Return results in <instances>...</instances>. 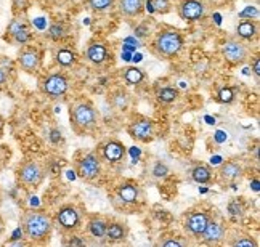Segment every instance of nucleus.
Returning <instances> with one entry per match:
<instances>
[{
	"label": "nucleus",
	"instance_id": "nucleus-1",
	"mask_svg": "<svg viewBox=\"0 0 260 247\" xmlns=\"http://www.w3.org/2000/svg\"><path fill=\"white\" fill-rule=\"evenodd\" d=\"M21 230L32 242H44L53 230V220L45 210L29 209L21 215Z\"/></svg>",
	"mask_w": 260,
	"mask_h": 247
},
{
	"label": "nucleus",
	"instance_id": "nucleus-2",
	"mask_svg": "<svg viewBox=\"0 0 260 247\" xmlns=\"http://www.w3.org/2000/svg\"><path fill=\"white\" fill-rule=\"evenodd\" d=\"M153 52L161 58H174L183 48V37L180 32L166 29V31L157 32L151 44Z\"/></svg>",
	"mask_w": 260,
	"mask_h": 247
},
{
	"label": "nucleus",
	"instance_id": "nucleus-3",
	"mask_svg": "<svg viewBox=\"0 0 260 247\" xmlns=\"http://www.w3.org/2000/svg\"><path fill=\"white\" fill-rule=\"evenodd\" d=\"M45 175V167L37 161H26L16 169L18 183L27 188V190H36V188L41 186Z\"/></svg>",
	"mask_w": 260,
	"mask_h": 247
},
{
	"label": "nucleus",
	"instance_id": "nucleus-4",
	"mask_svg": "<svg viewBox=\"0 0 260 247\" xmlns=\"http://www.w3.org/2000/svg\"><path fill=\"white\" fill-rule=\"evenodd\" d=\"M71 122L79 133L90 132L96 125V111L88 103H77L71 108Z\"/></svg>",
	"mask_w": 260,
	"mask_h": 247
},
{
	"label": "nucleus",
	"instance_id": "nucleus-5",
	"mask_svg": "<svg viewBox=\"0 0 260 247\" xmlns=\"http://www.w3.org/2000/svg\"><path fill=\"white\" fill-rule=\"evenodd\" d=\"M102 173V161L96 153H87L81 161L77 162V175L82 180H95Z\"/></svg>",
	"mask_w": 260,
	"mask_h": 247
},
{
	"label": "nucleus",
	"instance_id": "nucleus-6",
	"mask_svg": "<svg viewBox=\"0 0 260 247\" xmlns=\"http://www.w3.org/2000/svg\"><path fill=\"white\" fill-rule=\"evenodd\" d=\"M41 61H42L41 52H39L36 47L24 45L21 50H19L18 64H19V67H21L24 73H27V74L37 73L39 67H41Z\"/></svg>",
	"mask_w": 260,
	"mask_h": 247
},
{
	"label": "nucleus",
	"instance_id": "nucleus-7",
	"mask_svg": "<svg viewBox=\"0 0 260 247\" xmlns=\"http://www.w3.org/2000/svg\"><path fill=\"white\" fill-rule=\"evenodd\" d=\"M128 133L134 140L148 143L154 138V133H156L154 124H153V121L146 119V117H138V119H135L128 125Z\"/></svg>",
	"mask_w": 260,
	"mask_h": 247
},
{
	"label": "nucleus",
	"instance_id": "nucleus-8",
	"mask_svg": "<svg viewBox=\"0 0 260 247\" xmlns=\"http://www.w3.org/2000/svg\"><path fill=\"white\" fill-rule=\"evenodd\" d=\"M222 55L228 63L241 64L247 60L249 52H247V47L243 42L236 41V39H230L222 47Z\"/></svg>",
	"mask_w": 260,
	"mask_h": 247
},
{
	"label": "nucleus",
	"instance_id": "nucleus-9",
	"mask_svg": "<svg viewBox=\"0 0 260 247\" xmlns=\"http://www.w3.org/2000/svg\"><path fill=\"white\" fill-rule=\"evenodd\" d=\"M56 223L64 231H74L81 225V214L74 205H64L56 212Z\"/></svg>",
	"mask_w": 260,
	"mask_h": 247
},
{
	"label": "nucleus",
	"instance_id": "nucleus-10",
	"mask_svg": "<svg viewBox=\"0 0 260 247\" xmlns=\"http://www.w3.org/2000/svg\"><path fill=\"white\" fill-rule=\"evenodd\" d=\"M69 82L63 74H50L44 79L42 90L48 96H61L68 92Z\"/></svg>",
	"mask_w": 260,
	"mask_h": 247
},
{
	"label": "nucleus",
	"instance_id": "nucleus-11",
	"mask_svg": "<svg viewBox=\"0 0 260 247\" xmlns=\"http://www.w3.org/2000/svg\"><path fill=\"white\" fill-rule=\"evenodd\" d=\"M206 12V7L201 0H183L178 7L180 18L185 21H196V19L203 18Z\"/></svg>",
	"mask_w": 260,
	"mask_h": 247
},
{
	"label": "nucleus",
	"instance_id": "nucleus-12",
	"mask_svg": "<svg viewBox=\"0 0 260 247\" xmlns=\"http://www.w3.org/2000/svg\"><path fill=\"white\" fill-rule=\"evenodd\" d=\"M7 34L13 39L15 44H19V45H27L32 39V32H31V29H29V26L24 21H19V19H13V21L8 24Z\"/></svg>",
	"mask_w": 260,
	"mask_h": 247
},
{
	"label": "nucleus",
	"instance_id": "nucleus-13",
	"mask_svg": "<svg viewBox=\"0 0 260 247\" xmlns=\"http://www.w3.org/2000/svg\"><path fill=\"white\" fill-rule=\"evenodd\" d=\"M209 220H211V217H209L206 212H201V210L191 212L185 220V230L191 236H201Z\"/></svg>",
	"mask_w": 260,
	"mask_h": 247
},
{
	"label": "nucleus",
	"instance_id": "nucleus-14",
	"mask_svg": "<svg viewBox=\"0 0 260 247\" xmlns=\"http://www.w3.org/2000/svg\"><path fill=\"white\" fill-rule=\"evenodd\" d=\"M225 228L222 223H218L215 220H209L207 226L204 228L203 234L199 238H203V242L209 244V245H217L220 242H223L225 239Z\"/></svg>",
	"mask_w": 260,
	"mask_h": 247
},
{
	"label": "nucleus",
	"instance_id": "nucleus-15",
	"mask_svg": "<svg viewBox=\"0 0 260 247\" xmlns=\"http://www.w3.org/2000/svg\"><path fill=\"white\" fill-rule=\"evenodd\" d=\"M103 157L111 164H117L124 159L125 156V148L121 142H116V140H111L108 142L103 148Z\"/></svg>",
	"mask_w": 260,
	"mask_h": 247
},
{
	"label": "nucleus",
	"instance_id": "nucleus-16",
	"mask_svg": "<svg viewBox=\"0 0 260 247\" xmlns=\"http://www.w3.org/2000/svg\"><path fill=\"white\" fill-rule=\"evenodd\" d=\"M119 13L125 18H135L143 12V0H119Z\"/></svg>",
	"mask_w": 260,
	"mask_h": 247
},
{
	"label": "nucleus",
	"instance_id": "nucleus-17",
	"mask_svg": "<svg viewBox=\"0 0 260 247\" xmlns=\"http://www.w3.org/2000/svg\"><path fill=\"white\" fill-rule=\"evenodd\" d=\"M218 175H220V179L225 182H235L243 175V167L235 161H228L220 165Z\"/></svg>",
	"mask_w": 260,
	"mask_h": 247
},
{
	"label": "nucleus",
	"instance_id": "nucleus-18",
	"mask_svg": "<svg viewBox=\"0 0 260 247\" xmlns=\"http://www.w3.org/2000/svg\"><path fill=\"white\" fill-rule=\"evenodd\" d=\"M117 197L121 199L124 204H137L138 199H140V190L138 186L134 185V183H125V185H121L117 188Z\"/></svg>",
	"mask_w": 260,
	"mask_h": 247
},
{
	"label": "nucleus",
	"instance_id": "nucleus-19",
	"mask_svg": "<svg viewBox=\"0 0 260 247\" xmlns=\"http://www.w3.org/2000/svg\"><path fill=\"white\" fill-rule=\"evenodd\" d=\"M108 58V48L105 44H92L87 48V60L93 64H103Z\"/></svg>",
	"mask_w": 260,
	"mask_h": 247
},
{
	"label": "nucleus",
	"instance_id": "nucleus-20",
	"mask_svg": "<svg viewBox=\"0 0 260 247\" xmlns=\"http://www.w3.org/2000/svg\"><path fill=\"white\" fill-rule=\"evenodd\" d=\"M127 236V228L122 223H108L106 226V233H105V238H108L111 242H119V241H124Z\"/></svg>",
	"mask_w": 260,
	"mask_h": 247
},
{
	"label": "nucleus",
	"instance_id": "nucleus-21",
	"mask_svg": "<svg viewBox=\"0 0 260 247\" xmlns=\"http://www.w3.org/2000/svg\"><path fill=\"white\" fill-rule=\"evenodd\" d=\"M106 226H108V222L105 219H102V217H92V219L88 220L87 228L93 238H105Z\"/></svg>",
	"mask_w": 260,
	"mask_h": 247
},
{
	"label": "nucleus",
	"instance_id": "nucleus-22",
	"mask_svg": "<svg viewBox=\"0 0 260 247\" xmlns=\"http://www.w3.org/2000/svg\"><path fill=\"white\" fill-rule=\"evenodd\" d=\"M236 32L239 37L244 39V41H251V39L255 37V34H257V26L252 19H244V21L238 24Z\"/></svg>",
	"mask_w": 260,
	"mask_h": 247
},
{
	"label": "nucleus",
	"instance_id": "nucleus-23",
	"mask_svg": "<svg viewBox=\"0 0 260 247\" xmlns=\"http://www.w3.org/2000/svg\"><path fill=\"white\" fill-rule=\"evenodd\" d=\"M191 179L199 183V185H206V183H211L212 182V170L209 169L207 165L201 164V165H196L193 172H191Z\"/></svg>",
	"mask_w": 260,
	"mask_h": 247
},
{
	"label": "nucleus",
	"instance_id": "nucleus-24",
	"mask_svg": "<svg viewBox=\"0 0 260 247\" xmlns=\"http://www.w3.org/2000/svg\"><path fill=\"white\" fill-rule=\"evenodd\" d=\"M228 247H258V244L252 236L239 233V234H235L233 238H230Z\"/></svg>",
	"mask_w": 260,
	"mask_h": 247
},
{
	"label": "nucleus",
	"instance_id": "nucleus-25",
	"mask_svg": "<svg viewBox=\"0 0 260 247\" xmlns=\"http://www.w3.org/2000/svg\"><path fill=\"white\" fill-rule=\"evenodd\" d=\"M56 63L63 67H71L76 64V53L69 48H59L56 52Z\"/></svg>",
	"mask_w": 260,
	"mask_h": 247
},
{
	"label": "nucleus",
	"instance_id": "nucleus-26",
	"mask_svg": "<svg viewBox=\"0 0 260 247\" xmlns=\"http://www.w3.org/2000/svg\"><path fill=\"white\" fill-rule=\"evenodd\" d=\"M143 79H145V73L138 67H127L124 71V81L130 85L142 84Z\"/></svg>",
	"mask_w": 260,
	"mask_h": 247
},
{
	"label": "nucleus",
	"instance_id": "nucleus-27",
	"mask_svg": "<svg viewBox=\"0 0 260 247\" xmlns=\"http://www.w3.org/2000/svg\"><path fill=\"white\" fill-rule=\"evenodd\" d=\"M177 98H178V92L172 87H164V88H161V90L157 92V100L161 103H166V104L167 103H174Z\"/></svg>",
	"mask_w": 260,
	"mask_h": 247
},
{
	"label": "nucleus",
	"instance_id": "nucleus-28",
	"mask_svg": "<svg viewBox=\"0 0 260 247\" xmlns=\"http://www.w3.org/2000/svg\"><path fill=\"white\" fill-rule=\"evenodd\" d=\"M66 36V27L63 23H53L48 29V37L52 39V41H59V39H63Z\"/></svg>",
	"mask_w": 260,
	"mask_h": 247
},
{
	"label": "nucleus",
	"instance_id": "nucleus-29",
	"mask_svg": "<svg viewBox=\"0 0 260 247\" xmlns=\"http://www.w3.org/2000/svg\"><path fill=\"white\" fill-rule=\"evenodd\" d=\"M88 5L93 12H106L114 5V0H88Z\"/></svg>",
	"mask_w": 260,
	"mask_h": 247
},
{
	"label": "nucleus",
	"instance_id": "nucleus-30",
	"mask_svg": "<svg viewBox=\"0 0 260 247\" xmlns=\"http://www.w3.org/2000/svg\"><path fill=\"white\" fill-rule=\"evenodd\" d=\"M109 98H111V103L114 106H117V108H125L128 104V96L124 92H116V93H113Z\"/></svg>",
	"mask_w": 260,
	"mask_h": 247
},
{
	"label": "nucleus",
	"instance_id": "nucleus-31",
	"mask_svg": "<svg viewBox=\"0 0 260 247\" xmlns=\"http://www.w3.org/2000/svg\"><path fill=\"white\" fill-rule=\"evenodd\" d=\"M151 10L157 13H167L171 10V0H153Z\"/></svg>",
	"mask_w": 260,
	"mask_h": 247
},
{
	"label": "nucleus",
	"instance_id": "nucleus-32",
	"mask_svg": "<svg viewBox=\"0 0 260 247\" xmlns=\"http://www.w3.org/2000/svg\"><path fill=\"white\" fill-rule=\"evenodd\" d=\"M217 98H218L220 103H232L233 98H235V92L230 87H223L222 90L218 92Z\"/></svg>",
	"mask_w": 260,
	"mask_h": 247
},
{
	"label": "nucleus",
	"instance_id": "nucleus-33",
	"mask_svg": "<svg viewBox=\"0 0 260 247\" xmlns=\"http://www.w3.org/2000/svg\"><path fill=\"white\" fill-rule=\"evenodd\" d=\"M167 172H169L167 165H164V164H161V162L156 164V165H154V169H153V175L157 177V179H161V177H166Z\"/></svg>",
	"mask_w": 260,
	"mask_h": 247
},
{
	"label": "nucleus",
	"instance_id": "nucleus-34",
	"mask_svg": "<svg viewBox=\"0 0 260 247\" xmlns=\"http://www.w3.org/2000/svg\"><path fill=\"white\" fill-rule=\"evenodd\" d=\"M228 210L232 215H241L243 214V205L239 204V201H232L228 205Z\"/></svg>",
	"mask_w": 260,
	"mask_h": 247
},
{
	"label": "nucleus",
	"instance_id": "nucleus-35",
	"mask_svg": "<svg viewBox=\"0 0 260 247\" xmlns=\"http://www.w3.org/2000/svg\"><path fill=\"white\" fill-rule=\"evenodd\" d=\"M161 247H185V242L180 238H171V239H166Z\"/></svg>",
	"mask_w": 260,
	"mask_h": 247
},
{
	"label": "nucleus",
	"instance_id": "nucleus-36",
	"mask_svg": "<svg viewBox=\"0 0 260 247\" xmlns=\"http://www.w3.org/2000/svg\"><path fill=\"white\" fill-rule=\"evenodd\" d=\"M29 2H31V0H13V7H15V10H18V12H23V10L27 8Z\"/></svg>",
	"mask_w": 260,
	"mask_h": 247
},
{
	"label": "nucleus",
	"instance_id": "nucleus-37",
	"mask_svg": "<svg viewBox=\"0 0 260 247\" xmlns=\"http://www.w3.org/2000/svg\"><path fill=\"white\" fill-rule=\"evenodd\" d=\"M50 142H52V143H59V142H61V132L56 130V128H53V130L50 132Z\"/></svg>",
	"mask_w": 260,
	"mask_h": 247
},
{
	"label": "nucleus",
	"instance_id": "nucleus-38",
	"mask_svg": "<svg viewBox=\"0 0 260 247\" xmlns=\"http://www.w3.org/2000/svg\"><path fill=\"white\" fill-rule=\"evenodd\" d=\"M68 245H69V247H82V241L79 239V238H76V236H73L71 241H69Z\"/></svg>",
	"mask_w": 260,
	"mask_h": 247
},
{
	"label": "nucleus",
	"instance_id": "nucleus-39",
	"mask_svg": "<svg viewBox=\"0 0 260 247\" xmlns=\"http://www.w3.org/2000/svg\"><path fill=\"white\" fill-rule=\"evenodd\" d=\"M7 84V71L4 67H0V87Z\"/></svg>",
	"mask_w": 260,
	"mask_h": 247
},
{
	"label": "nucleus",
	"instance_id": "nucleus-40",
	"mask_svg": "<svg viewBox=\"0 0 260 247\" xmlns=\"http://www.w3.org/2000/svg\"><path fill=\"white\" fill-rule=\"evenodd\" d=\"M254 74L257 77L260 76V60H258V58H255V60H254Z\"/></svg>",
	"mask_w": 260,
	"mask_h": 247
},
{
	"label": "nucleus",
	"instance_id": "nucleus-41",
	"mask_svg": "<svg viewBox=\"0 0 260 247\" xmlns=\"http://www.w3.org/2000/svg\"><path fill=\"white\" fill-rule=\"evenodd\" d=\"M4 127H5V124H4V119L0 117V136L4 135Z\"/></svg>",
	"mask_w": 260,
	"mask_h": 247
},
{
	"label": "nucleus",
	"instance_id": "nucleus-42",
	"mask_svg": "<svg viewBox=\"0 0 260 247\" xmlns=\"http://www.w3.org/2000/svg\"><path fill=\"white\" fill-rule=\"evenodd\" d=\"M4 230H5V225H4V220H2V217H0V236H2Z\"/></svg>",
	"mask_w": 260,
	"mask_h": 247
}]
</instances>
